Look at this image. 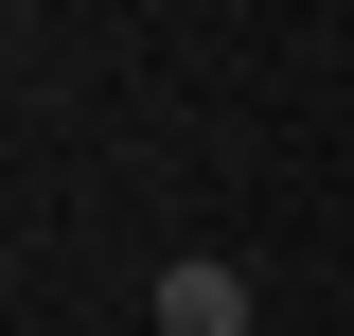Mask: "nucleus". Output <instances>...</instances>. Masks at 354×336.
Returning <instances> with one entry per match:
<instances>
[{
	"label": "nucleus",
	"mask_w": 354,
	"mask_h": 336,
	"mask_svg": "<svg viewBox=\"0 0 354 336\" xmlns=\"http://www.w3.org/2000/svg\"><path fill=\"white\" fill-rule=\"evenodd\" d=\"M160 336H248V265L177 248V265H160Z\"/></svg>",
	"instance_id": "obj_1"
}]
</instances>
